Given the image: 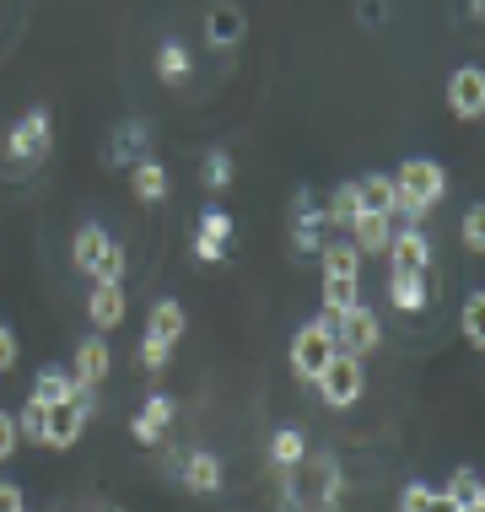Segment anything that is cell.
I'll list each match as a JSON object with an SVG mask.
<instances>
[{
	"label": "cell",
	"instance_id": "obj_15",
	"mask_svg": "<svg viewBox=\"0 0 485 512\" xmlns=\"http://www.w3.org/2000/svg\"><path fill=\"white\" fill-rule=\"evenodd\" d=\"M243 27H248L243 6H211V11H205V38H211V44H221V49L238 44Z\"/></svg>",
	"mask_w": 485,
	"mask_h": 512
},
{
	"label": "cell",
	"instance_id": "obj_34",
	"mask_svg": "<svg viewBox=\"0 0 485 512\" xmlns=\"http://www.w3.org/2000/svg\"><path fill=\"white\" fill-rule=\"evenodd\" d=\"M200 238H211V243L227 248V238H232V216H227V211H205V221H200Z\"/></svg>",
	"mask_w": 485,
	"mask_h": 512
},
{
	"label": "cell",
	"instance_id": "obj_39",
	"mask_svg": "<svg viewBox=\"0 0 485 512\" xmlns=\"http://www.w3.org/2000/svg\"><path fill=\"white\" fill-rule=\"evenodd\" d=\"M130 437L141 442V448H157V442H162V432H157V426H146L141 415H135V421H130Z\"/></svg>",
	"mask_w": 485,
	"mask_h": 512
},
{
	"label": "cell",
	"instance_id": "obj_36",
	"mask_svg": "<svg viewBox=\"0 0 485 512\" xmlns=\"http://www.w3.org/2000/svg\"><path fill=\"white\" fill-rule=\"evenodd\" d=\"M17 415H6V410H0V464H6L11 459V453H17Z\"/></svg>",
	"mask_w": 485,
	"mask_h": 512
},
{
	"label": "cell",
	"instance_id": "obj_38",
	"mask_svg": "<svg viewBox=\"0 0 485 512\" xmlns=\"http://www.w3.org/2000/svg\"><path fill=\"white\" fill-rule=\"evenodd\" d=\"M0 512H22V486L17 480H0Z\"/></svg>",
	"mask_w": 485,
	"mask_h": 512
},
{
	"label": "cell",
	"instance_id": "obj_26",
	"mask_svg": "<svg viewBox=\"0 0 485 512\" xmlns=\"http://www.w3.org/2000/svg\"><path fill=\"white\" fill-rule=\"evenodd\" d=\"M297 254H313V248H324V211H313V205H302L297 211Z\"/></svg>",
	"mask_w": 485,
	"mask_h": 512
},
{
	"label": "cell",
	"instance_id": "obj_4",
	"mask_svg": "<svg viewBox=\"0 0 485 512\" xmlns=\"http://www.w3.org/2000/svg\"><path fill=\"white\" fill-rule=\"evenodd\" d=\"M394 189H405V195L421 200V205H437L448 195V173H442V162H432V157H410V162H399Z\"/></svg>",
	"mask_w": 485,
	"mask_h": 512
},
{
	"label": "cell",
	"instance_id": "obj_21",
	"mask_svg": "<svg viewBox=\"0 0 485 512\" xmlns=\"http://www.w3.org/2000/svg\"><path fill=\"white\" fill-rule=\"evenodd\" d=\"M318 259H324V275H362V254L351 248V238H335L318 248Z\"/></svg>",
	"mask_w": 485,
	"mask_h": 512
},
{
	"label": "cell",
	"instance_id": "obj_40",
	"mask_svg": "<svg viewBox=\"0 0 485 512\" xmlns=\"http://www.w3.org/2000/svg\"><path fill=\"white\" fill-rule=\"evenodd\" d=\"M103 512H124V507H103Z\"/></svg>",
	"mask_w": 485,
	"mask_h": 512
},
{
	"label": "cell",
	"instance_id": "obj_37",
	"mask_svg": "<svg viewBox=\"0 0 485 512\" xmlns=\"http://www.w3.org/2000/svg\"><path fill=\"white\" fill-rule=\"evenodd\" d=\"M17 356H22L17 335H11V329H0V372H11V367H17Z\"/></svg>",
	"mask_w": 485,
	"mask_h": 512
},
{
	"label": "cell",
	"instance_id": "obj_32",
	"mask_svg": "<svg viewBox=\"0 0 485 512\" xmlns=\"http://www.w3.org/2000/svg\"><path fill=\"white\" fill-rule=\"evenodd\" d=\"M464 248H469V254H485V205H469V216H464Z\"/></svg>",
	"mask_w": 485,
	"mask_h": 512
},
{
	"label": "cell",
	"instance_id": "obj_19",
	"mask_svg": "<svg viewBox=\"0 0 485 512\" xmlns=\"http://www.w3.org/2000/svg\"><path fill=\"white\" fill-rule=\"evenodd\" d=\"M302 459H308V442H302L297 426H286V432L270 437V464H275V469H297Z\"/></svg>",
	"mask_w": 485,
	"mask_h": 512
},
{
	"label": "cell",
	"instance_id": "obj_1",
	"mask_svg": "<svg viewBox=\"0 0 485 512\" xmlns=\"http://www.w3.org/2000/svg\"><path fill=\"white\" fill-rule=\"evenodd\" d=\"M329 362H335V335H329L324 318H313L291 335V372H297V383H318Z\"/></svg>",
	"mask_w": 485,
	"mask_h": 512
},
{
	"label": "cell",
	"instance_id": "obj_2",
	"mask_svg": "<svg viewBox=\"0 0 485 512\" xmlns=\"http://www.w3.org/2000/svg\"><path fill=\"white\" fill-rule=\"evenodd\" d=\"M324 324H329V335H335V351H340V356H356V362L383 345V329H378V313H372V308L324 313Z\"/></svg>",
	"mask_w": 485,
	"mask_h": 512
},
{
	"label": "cell",
	"instance_id": "obj_23",
	"mask_svg": "<svg viewBox=\"0 0 485 512\" xmlns=\"http://www.w3.org/2000/svg\"><path fill=\"white\" fill-rule=\"evenodd\" d=\"M87 275H92L97 286H124V275H130V259H124V248H119V243H108V248H103V259H97Z\"/></svg>",
	"mask_w": 485,
	"mask_h": 512
},
{
	"label": "cell",
	"instance_id": "obj_16",
	"mask_svg": "<svg viewBox=\"0 0 485 512\" xmlns=\"http://www.w3.org/2000/svg\"><path fill=\"white\" fill-rule=\"evenodd\" d=\"M130 189H135V200L141 205H157V200H168V168L162 162H135V173H130Z\"/></svg>",
	"mask_w": 485,
	"mask_h": 512
},
{
	"label": "cell",
	"instance_id": "obj_11",
	"mask_svg": "<svg viewBox=\"0 0 485 512\" xmlns=\"http://www.w3.org/2000/svg\"><path fill=\"white\" fill-rule=\"evenodd\" d=\"M76 394H81V389H76V378H71V372H65V367H44L27 399H38L44 410H60V405H76Z\"/></svg>",
	"mask_w": 485,
	"mask_h": 512
},
{
	"label": "cell",
	"instance_id": "obj_30",
	"mask_svg": "<svg viewBox=\"0 0 485 512\" xmlns=\"http://www.w3.org/2000/svg\"><path fill=\"white\" fill-rule=\"evenodd\" d=\"M442 502H437V491L426 486V480H410L405 491H399V512H437Z\"/></svg>",
	"mask_w": 485,
	"mask_h": 512
},
{
	"label": "cell",
	"instance_id": "obj_29",
	"mask_svg": "<svg viewBox=\"0 0 485 512\" xmlns=\"http://www.w3.org/2000/svg\"><path fill=\"white\" fill-rule=\"evenodd\" d=\"M44 426H49V410L38 405V399H27V405L17 410V437L22 442H44Z\"/></svg>",
	"mask_w": 485,
	"mask_h": 512
},
{
	"label": "cell",
	"instance_id": "obj_8",
	"mask_svg": "<svg viewBox=\"0 0 485 512\" xmlns=\"http://www.w3.org/2000/svg\"><path fill=\"white\" fill-rule=\"evenodd\" d=\"M388 259H394V275H426L432 265V243H426L421 227H399L388 238Z\"/></svg>",
	"mask_w": 485,
	"mask_h": 512
},
{
	"label": "cell",
	"instance_id": "obj_3",
	"mask_svg": "<svg viewBox=\"0 0 485 512\" xmlns=\"http://www.w3.org/2000/svg\"><path fill=\"white\" fill-rule=\"evenodd\" d=\"M313 389L324 394L329 410H345V405H356V399H362L367 372H362V362H356V356H340V351H335V362L324 367V378H318Z\"/></svg>",
	"mask_w": 485,
	"mask_h": 512
},
{
	"label": "cell",
	"instance_id": "obj_10",
	"mask_svg": "<svg viewBox=\"0 0 485 512\" xmlns=\"http://www.w3.org/2000/svg\"><path fill=\"white\" fill-rule=\"evenodd\" d=\"M437 502L448 507V512H485V486H480V475L469 464H459L448 475V486L437 491Z\"/></svg>",
	"mask_w": 485,
	"mask_h": 512
},
{
	"label": "cell",
	"instance_id": "obj_24",
	"mask_svg": "<svg viewBox=\"0 0 485 512\" xmlns=\"http://www.w3.org/2000/svg\"><path fill=\"white\" fill-rule=\"evenodd\" d=\"M157 76L168 81V87H184L189 81V49L184 44H162L157 49Z\"/></svg>",
	"mask_w": 485,
	"mask_h": 512
},
{
	"label": "cell",
	"instance_id": "obj_25",
	"mask_svg": "<svg viewBox=\"0 0 485 512\" xmlns=\"http://www.w3.org/2000/svg\"><path fill=\"white\" fill-rule=\"evenodd\" d=\"M394 308L399 313H421L426 308V275H394Z\"/></svg>",
	"mask_w": 485,
	"mask_h": 512
},
{
	"label": "cell",
	"instance_id": "obj_35",
	"mask_svg": "<svg viewBox=\"0 0 485 512\" xmlns=\"http://www.w3.org/2000/svg\"><path fill=\"white\" fill-rule=\"evenodd\" d=\"M173 362V345H162V340H141V367L146 372H162Z\"/></svg>",
	"mask_w": 485,
	"mask_h": 512
},
{
	"label": "cell",
	"instance_id": "obj_9",
	"mask_svg": "<svg viewBox=\"0 0 485 512\" xmlns=\"http://www.w3.org/2000/svg\"><path fill=\"white\" fill-rule=\"evenodd\" d=\"M108 367H114V356H108V340L103 335H87V340L76 345V367H71L76 389H92L97 394V383L108 378Z\"/></svg>",
	"mask_w": 485,
	"mask_h": 512
},
{
	"label": "cell",
	"instance_id": "obj_13",
	"mask_svg": "<svg viewBox=\"0 0 485 512\" xmlns=\"http://www.w3.org/2000/svg\"><path fill=\"white\" fill-rule=\"evenodd\" d=\"M124 308H130L124 286H97V292L87 297V318H92L97 335H103V329H119L124 324Z\"/></svg>",
	"mask_w": 485,
	"mask_h": 512
},
{
	"label": "cell",
	"instance_id": "obj_22",
	"mask_svg": "<svg viewBox=\"0 0 485 512\" xmlns=\"http://www.w3.org/2000/svg\"><path fill=\"white\" fill-rule=\"evenodd\" d=\"M351 308H362L356 275H324V313H351Z\"/></svg>",
	"mask_w": 485,
	"mask_h": 512
},
{
	"label": "cell",
	"instance_id": "obj_20",
	"mask_svg": "<svg viewBox=\"0 0 485 512\" xmlns=\"http://www.w3.org/2000/svg\"><path fill=\"white\" fill-rule=\"evenodd\" d=\"M356 216H362V195H356V184H340L324 205V227H351Z\"/></svg>",
	"mask_w": 485,
	"mask_h": 512
},
{
	"label": "cell",
	"instance_id": "obj_5",
	"mask_svg": "<svg viewBox=\"0 0 485 512\" xmlns=\"http://www.w3.org/2000/svg\"><path fill=\"white\" fill-rule=\"evenodd\" d=\"M97 410V399L92 389H81L76 394V405H60V410H49V426H44V448H76L81 432H87V415Z\"/></svg>",
	"mask_w": 485,
	"mask_h": 512
},
{
	"label": "cell",
	"instance_id": "obj_12",
	"mask_svg": "<svg viewBox=\"0 0 485 512\" xmlns=\"http://www.w3.org/2000/svg\"><path fill=\"white\" fill-rule=\"evenodd\" d=\"M388 238H394V221H388V216H372V211H362V216H356L351 221V248H356V254H388Z\"/></svg>",
	"mask_w": 485,
	"mask_h": 512
},
{
	"label": "cell",
	"instance_id": "obj_18",
	"mask_svg": "<svg viewBox=\"0 0 485 512\" xmlns=\"http://www.w3.org/2000/svg\"><path fill=\"white\" fill-rule=\"evenodd\" d=\"M356 195H362V211H372V216H388V221H394V178H383V173H367V178H356Z\"/></svg>",
	"mask_w": 485,
	"mask_h": 512
},
{
	"label": "cell",
	"instance_id": "obj_27",
	"mask_svg": "<svg viewBox=\"0 0 485 512\" xmlns=\"http://www.w3.org/2000/svg\"><path fill=\"white\" fill-rule=\"evenodd\" d=\"M108 243H114V238H108V232L97 227V221H87V227L76 232V265H81V270H92L97 259H103V248H108Z\"/></svg>",
	"mask_w": 485,
	"mask_h": 512
},
{
	"label": "cell",
	"instance_id": "obj_17",
	"mask_svg": "<svg viewBox=\"0 0 485 512\" xmlns=\"http://www.w3.org/2000/svg\"><path fill=\"white\" fill-rule=\"evenodd\" d=\"M184 308H178V302L168 297V302H157V308H151V318H146V340H162V345H178V335H184Z\"/></svg>",
	"mask_w": 485,
	"mask_h": 512
},
{
	"label": "cell",
	"instance_id": "obj_31",
	"mask_svg": "<svg viewBox=\"0 0 485 512\" xmlns=\"http://www.w3.org/2000/svg\"><path fill=\"white\" fill-rule=\"evenodd\" d=\"M200 184L205 189H227L232 184V157L227 151H211V157L200 162Z\"/></svg>",
	"mask_w": 485,
	"mask_h": 512
},
{
	"label": "cell",
	"instance_id": "obj_33",
	"mask_svg": "<svg viewBox=\"0 0 485 512\" xmlns=\"http://www.w3.org/2000/svg\"><path fill=\"white\" fill-rule=\"evenodd\" d=\"M141 421L157 426V432H168V426H173V399H168V394H151L146 410H141Z\"/></svg>",
	"mask_w": 485,
	"mask_h": 512
},
{
	"label": "cell",
	"instance_id": "obj_14",
	"mask_svg": "<svg viewBox=\"0 0 485 512\" xmlns=\"http://www.w3.org/2000/svg\"><path fill=\"white\" fill-rule=\"evenodd\" d=\"M178 480H184V491H194V496H211V491H221V459L205 448L189 453L184 469H178Z\"/></svg>",
	"mask_w": 485,
	"mask_h": 512
},
{
	"label": "cell",
	"instance_id": "obj_28",
	"mask_svg": "<svg viewBox=\"0 0 485 512\" xmlns=\"http://www.w3.org/2000/svg\"><path fill=\"white\" fill-rule=\"evenodd\" d=\"M464 340L469 351H485V292H469L464 302Z\"/></svg>",
	"mask_w": 485,
	"mask_h": 512
},
{
	"label": "cell",
	"instance_id": "obj_6",
	"mask_svg": "<svg viewBox=\"0 0 485 512\" xmlns=\"http://www.w3.org/2000/svg\"><path fill=\"white\" fill-rule=\"evenodd\" d=\"M49 108H33V114H22L17 119V130L6 135V151H11V162H44V151H49Z\"/></svg>",
	"mask_w": 485,
	"mask_h": 512
},
{
	"label": "cell",
	"instance_id": "obj_7",
	"mask_svg": "<svg viewBox=\"0 0 485 512\" xmlns=\"http://www.w3.org/2000/svg\"><path fill=\"white\" fill-rule=\"evenodd\" d=\"M448 108H453V119H469V124L485 114V71L480 65H459L448 76Z\"/></svg>",
	"mask_w": 485,
	"mask_h": 512
}]
</instances>
